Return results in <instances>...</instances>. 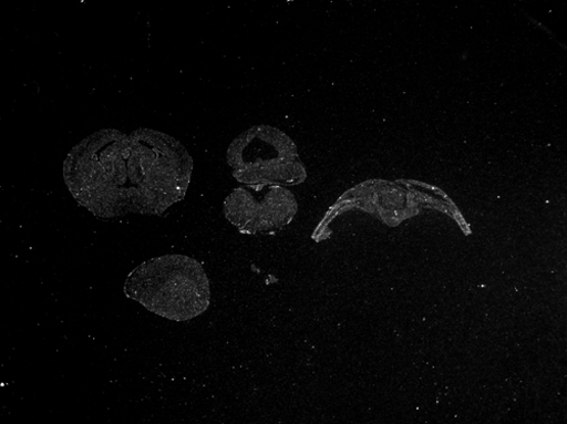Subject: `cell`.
I'll list each match as a JSON object with an SVG mask.
<instances>
[{
    "instance_id": "obj_2",
    "label": "cell",
    "mask_w": 567,
    "mask_h": 424,
    "mask_svg": "<svg viewBox=\"0 0 567 424\" xmlns=\"http://www.w3.org/2000/svg\"><path fill=\"white\" fill-rule=\"evenodd\" d=\"M125 296L172 321H190L205 313L212 300L203 265L190 257L168 255L136 267L127 277Z\"/></svg>"
},
{
    "instance_id": "obj_3",
    "label": "cell",
    "mask_w": 567,
    "mask_h": 424,
    "mask_svg": "<svg viewBox=\"0 0 567 424\" xmlns=\"http://www.w3.org/2000/svg\"><path fill=\"white\" fill-rule=\"evenodd\" d=\"M226 158L234 178L246 185L293 186L307 176L293 139L269 125H257L236 136Z\"/></svg>"
},
{
    "instance_id": "obj_1",
    "label": "cell",
    "mask_w": 567,
    "mask_h": 424,
    "mask_svg": "<svg viewBox=\"0 0 567 424\" xmlns=\"http://www.w3.org/2000/svg\"><path fill=\"white\" fill-rule=\"evenodd\" d=\"M193 172L194 159L178 139L142 127L90 134L70 152L63 174L80 206L115 219L163 215L185 198Z\"/></svg>"
},
{
    "instance_id": "obj_4",
    "label": "cell",
    "mask_w": 567,
    "mask_h": 424,
    "mask_svg": "<svg viewBox=\"0 0 567 424\" xmlns=\"http://www.w3.org/2000/svg\"><path fill=\"white\" fill-rule=\"evenodd\" d=\"M223 210L239 231L256 235L288 226L298 213V203L286 186L243 184L225 199Z\"/></svg>"
}]
</instances>
